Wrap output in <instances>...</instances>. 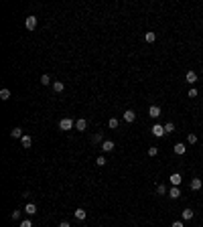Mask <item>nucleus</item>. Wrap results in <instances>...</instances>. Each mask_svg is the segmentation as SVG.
I'll use <instances>...</instances> for the list:
<instances>
[{"label":"nucleus","instance_id":"f257e3e1","mask_svg":"<svg viewBox=\"0 0 203 227\" xmlns=\"http://www.w3.org/2000/svg\"><path fill=\"white\" fill-rule=\"evenodd\" d=\"M73 126H75V122L71 120V118H63V120L59 122V130H71Z\"/></svg>","mask_w":203,"mask_h":227},{"label":"nucleus","instance_id":"f03ea898","mask_svg":"<svg viewBox=\"0 0 203 227\" xmlns=\"http://www.w3.org/2000/svg\"><path fill=\"white\" fill-rule=\"evenodd\" d=\"M150 130H152V136H156V138H162V136H165V126H161V124H155Z\"/></svg>","mask_w":203,"mask_h":227},{"label":"nucleus","instance_id":"7ed1b4c3","mask_svg":"<svg viewBox=\"0 0 203 227\" xmlns=\"http://www.w3.org/2000/svg\"><path fill=\"white\" fill-rule=\"evenodd\" d=\"M25 27H27L28 31H35V28H37V16H27V20H25Z\"/></svg>","mask_w":203,"mask_h":227},{"label":"nucleus","instance_id":"20e7f679","mask_svg":"<svg viewBox=\"0 0 203 227\" xmlns=\"http://www.w3.org/2000/svg\"><path fill=\"white\" fill-rule=\"evenodd\" d=\"M169 180H171V185H173V187H179V185H181V180H183V176L179 173H173L169 176Z\"/></svg>","mask_w":203,"mask_h":227},{"label":"nucleus","instance_id":"39448f33","mask_svg":"<svg viewBox=\"0 0 203 227\" xmlns=\"http://www.w3.org/2000/svg\"><path fill=\"white\" fill-rule=\"evenodd\" d=\"M114 146H116V144L112 140H104V142H102V150H104V152H112Z\"/></svg>","mask_w":203,"mask_h":227},{"label":"nucleus","instance_id":"423d86ee","mask_svg":"<svg viewBox=\"0 0 203 227\" xmlns=\"http://www.w3.org/2000/svg\"><path fill=\"white\" fill-rule=\"evenodd\" d=\"M148 116L150 118H161V107L158 106H150L148 107Z\"/></svg>","mask_w":203,"mask_h":227},{"label":"nucleus","instance_id":"0eeeda50","mask_svg":"<svg viewBox=\"0 0 203 227\" xmlns=\"http://www.w3.org/2000/svg\"><path fill=\"white\" fill-rule=\"evenodd\" d=\"M25 213L27 215H35L37 213V205H35V203H27V205H25Z\"/></svg>","mask_w":203,"mask_h":227},{"label":"nucleus","instance_id":"6e6552de","mask_svg":"<svg viewBox=\"0 0 203 227\" xmlns=\"http://www.w3.org/2000/svg\"><path fill=\"white\" fill-rule=\"evenodd\" d=\"M63 89H65V83H63V81H53V91L55 94H61Z\"/></svg>","mask_w":203,"mask_h":227},{"label":"nucleus","instance_id":"1a4fd4ad","mask_svg":"<svg viewBox=\"0 0 203 227\" xmlns=\"http://www.w3.org/2000/svg\"><path fill=\"white\" fill-rule=\"evenodd\" d=\"M75 128H77L79 132H83V130L88 128V120H83V118H79V120L75 122Z\"/></svg>","mask_w":203,"mask_h":227},{"label":"nucleus","instance_id":"9d476101","mask_svg":"<svg viewBox=\"0 0 203 227\" xmlns=\"http://www.w3.org/2000/svg\"><path fill=\"white\" fill-rule=\"evenodd\" d=\"M124 120L128 122V124H130V122H134V120H136V113L132 112V110H126V113H124Z\"/></svg>","mask_w":203,"mask_h":227},{"label":"nucleus","instance_id":"9b49d317","mask_svg":"<svg viewBox=\"0 0 203 227\" xmlns=\"http://www.w3.org/2000/svg\"><path fill=\"white\" fill-rule=\"evenodd\" d=\"M185 79H187V81L191 83V85H193V83L197 81V73H195V71H187V75H185Z\"/></svg>","mask_w":203,"mask_h":227},{"label":"nucleus","instance_id":"f8f14e48","mask_svg":"<svg viewBox=\"0 0 203 227\" xmlns=\"http://www.w3.org/2000/svg\"><path fill=\"white\" fill-rule=\"evenodd\" d=\"M20 142H22V148H31V144H33V140H31V136H27V134H25V136L20 138Z\"/></svg>","mask_w":203,"mask_h":227},{"label":"nucleus","instance_id":"ddd939ff","mask_svg":"<svg viewBox=\"0 0 203 227\" xmlns=\"http://www.w3.org/2000/svg\"><path fill=\"white\" fill-rule=\"evenodd\" d=\"M169 197L171 199H179V197H181V191H179V187H173L169 191Z\"/></svg>","mask_w":203,"mask_h":227},{"label":"nucleus","instance_id":"4468645a","mask_svg":"<svg viewBox=\"0 0 203 227\" xmlns=\"http://www.w3.org/2000/svg\"><path fill=\"white\" fill-rule=\"evenodd\" d=\"M181 217H183V221H191L193 219V211H191V209H185L181 213Z\"/></svg>","mask_w":203,"mask_h":227},{"label":"nucleus","instance_id":"2eb2a0df","mask_svg":"<svg viewBox=\"0 0 203 227\" xmlns=\"http://www.w3.org/2000/svg\"><path fill=\"white\" fill-rule=\"evenodd\" d=\"M185 152H187V146H185V144H181V142L175 144V154H185Z\"/></svg>","mask_w":203,"mask_h":227},{"label":"nucleus","instance_id":"dca6fc26","mask_svg":"<svg viewBox=\"0 0 203 227\" xmlns=\"http://www.w3.org/2000/svg\"><path fill=\"white\" fill-rule=\"evenodd\" d=\"M12 138H22L25 134H22V128H12V132H10Z\"/></svg>","mask_w":203,"mask_h":227},{"label":"nucleus","instance_id":"f3484780","mask_svg":"<svg viewBox=\"0 0 203 227\" xmlns=\"http://www.w3.org/2000/svg\"><path fill=\"white\" fill-rule=\"evenodd\" d=\"M201 179H193L191 180V189H193V191H199V189H201Z\"/></svg>","mask_w":203,"mask_h":227},{"label":"nucleus","instance_id":"a211bd4d","mask_svg":"<svg viewBox=\"0 0 203 227\" xmlns=\"http://www.w3.org/2000/svg\"><path fill=\"white\" fill-rule=\"evenodd\" d=\"M0 100H2V101L10 100V91H8L6 87H4V89H0Z\"/></svg>","mask_w":203,"mask_h":227},{"label":"nucleus","instance_id":"6ab92c4d","mask_svg":"<svg viewBox=\"0 0 203 227\" xmlns=\"http://www.w3.org/2000/svg\"><path fill=\"white\" fill-rule=\"evenodd\" d=\"M85 217H88V213H85V211H83V209H77V211H75V219L83 221V219H85Z\"/></svg>","mask_w":203,"mask_h":227},{"label":"nucleus","instance_id":"aec40b11","mask_svg":"<svg viewBox=\"0 0 203 227\" xmlns=\"http://www.w3.org/2000/svg\"><path fill=\"white\" fill-rule=\"evenodd\" d=\"M171 132H175V124H173V122H167V124H165V134H171Z\"/></svg>","mask_w":203,"mask_h":227},{"label":"nucleus","instance_id":"412c9836","mask_svg":"<svg viewBox=\"0 0 203 227\" xmlns=\"http://www.w3.org/2000/svg\"><path fill=\"white\" fill-rule=\"evenodd\" d=\"M144 39H146V43H155V41H156V35H155V33H146V35H144Z\"/></svg>","mask_w":203,"mask_h":227},{"label":"nucleus","instance_id":"4be33fe9","mask_svg":"<svg viewBox=\"0 0 203 227\" xmlns=\"http://www.w3.org/2000/svg\"><path fill=\"white\" fill-rule=\"evenodd\" d=\"M41 83H43V85H51V77H49L47 73L41 75Z\"/></svg>","mask_w":203,"mask_h":227},{"label":"nucleus","instance_id":"5701e85b","mask_svg":"<svg viewBox=\"0 0 203 227\" xmlns=\"http://www.w3.org/2000/svg\"><path fill=\"white\" fill-rule=\"evenodd\" d=\"M106 156H98V158H95V164H98V166H106Z\"/></svg>","mask_w":203,"mask_h":227},{"label":"nucleus","instance_id":"b1692460","mask_svg":"<svg viewBox=\"0 0 203 227\" xmlns=\"http://www.w3.org/2000/svg\"><path fill=\"white\" fill-rule=\"evenodd\" d=\"M156 193H158V195H167L169 191H167V187H165V185H158V187H156Z\"/></svg>","mask_w":203,"mask_h":227},{"label":"nucleus","instance_id":"393cba45","mask_svg":"<svg viewBox=\"0 0 203 227\" xmlns=\"http://www.w3.org/2000/svg\"><path fill=\"white\" fill-rule=\"evenodd\" d=\"M92 142H94V144H100V142H104V138H102V134H94V138H92Z\"/></svg>","mask_w":203,"mask_h":227},{"label":"nucleus","instance_id":"a878e982","mask_svg":"<svg viewBox=\"0 0 203 227\" xmlns=\"http://www.w3.org/2000/svg\"><path fill=\"white\" fill-rule=\"evenodd\" d=\"M187 142H189V144H195L197 142V134H189V136H187Z\"/></svg>","mask_w":203,"mask_h":227},{"label":"nucleus","instance_id":"bb28decb","mask_svg":"<svg viewBox=\"0 0 203 227\" xmlns=\"http://www.w3.org/2000/svg\"><path fill=\"white\" fill-rule=\"evenodd\" d=\"M156 154H158V148H156V146H150V148H148V156H156Z\"/></svg>","mask_w":203,"mask_h":227},{"label":"nucleus","instance_id":"cd10ccee","mask_svg":"<svg viewBox=\"0 0 203 227\" xmlns=\"http://www.w3.org/2000/svg\"><path fill=\"white\" fill-rule=\"evenodd\" d=\"M108 126H110V128H118V120H116V118H110Z\"/></svg>","mask_w":203,"mask_h":227},{"label":"nucleus","instance_id":"c85d7f7f","mask_svg":"<svg viewBox=\"0 0 203 227\" xmlns=\"http://www.w3.org/2000/svg\"><path fill=\"white\" fill-rule=\"evenodd\" d=\"M197 94H199V91H197L195 87H191L189 89V97H197Z\"/></svg>","mask_w":203,"mask_h":227},{"label":"nucleus","instance_id":"c756f323","mask_svg":"<svg viewBox=\"0 0 203 227\" xmlns=\"http://www.w3.org/2000/svg\"><path fill=\"white\" fill-rule=\"evenodd\" d=\"M20 227H33V223H31V219H27V221L20 223Z\"/></svg>","mask_w":203,"mask_h":227},{"label":"nucleus","instance_id":"7c9ffc66","mask_svg":"<svg viewBox=\"0 0 203 227\" xmlns=\"http://www.w3.org/2000/svg\"><path fill=\"white\" fill-rule=\"evenodd\" d=\"M173 227H185V225H183V221H173Z\"/></svg>","mask_w":203,"mask_h":227},{"label":"nucleus","instance_id":"2f4dec72","mask_svg":"<svg viewBox=\"0 0 203 227\" xmlns=\"http://www.w3.org/2000/svg\"><path fill=\"white\" fill-rule=\"evenodd\" d=\"M20 217V211H12V219H18Z\"/></svg>","mask_w":203,"mask_h":227},{"label":"nucleus","instance_id":"473e14b6","mask_svg":"<svg viewBox=\"0 0 203 227\" xmlns=\"http://www.w3.org/2000/svg\"><path fill=\"white\" fill-rule=\"evenodd\" d=\"M59 227H71V225H69L67 221H63V223H59Z\"/></svg>","mask_w":203,"mask_h":227}]
</instances>
